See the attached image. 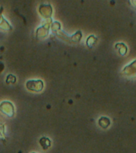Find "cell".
Segmentation results:
<instances>
[{
  "instance_id": "1",
  "label": "cell",
  "mask_w": 136,
  "mask_h": 153,
  "mask_svg": "<svg viewBox=\"0 0 136 153\" xmlns=\"http://www.w3.org/2000/svg\"><path fill=\"white\" fill-rule=\"evenodd\" d=\"M0 111L7 117H13L14 114V105L10 101H3L0 104Z\"/></svg>"
},
{
  "instance_id": "2",
  "label": "cell",
  "mask_w": 136,
  "mask_h": 153,
  "mask_svg": "<svg viewBox=\"0 0 136 153\" xmlns=\"http://www.w3.org/2000/svg\"><path fill=\"white\" fill-rule=\"evenodd\" d=\"M26 88L30 91L32 92H40L43 88V82L41 80L34 81V80H30L26 82Z\"/></svg>"
},
{
  "instance_id": "3",
  "label": "cell",
  "mask_w": 136,
  "mask_h": 153,
  "mask_svg": "<svg viewBox=\"0 0 136 153\" xmlns=\"http://www.w3.org/2000/svg\"><path fill=\"white\" fill-rule=\"evenodd\" d=\"M2 7H1V10H0V28L2 29V30H12L11 26H10L9 24V22L3 18V16H2Z\"/></svg>"
},
{
  "instance_id": "4",
  "label": "cell",
  "mask_w": 136,
  "mask_h": 153,
  "mask_svg": "<svg viewBox=\"0 0 136 153\" xmlns=\"http://www.w3.org/2000/svg\"><path fill=\"white\" fill-rule=\"evenodd\" d=\"M16 81V78H15V76L14 75H11V74H10L8 75L7 77V83H14Z\"/></svg>"
},
{
  "instance_id": "5",
  "label": "cell",
  "mask_w": 136,
  "mask_h": 153,
  "mask_svg": "<svg viewBox=\"0 0 136 153\" xmlns=\"http://www.w3.org/2000/svg\"><path fill=\"white\" fill-rule=\"evenodd\" d=\"M5 134V126L4 124H2L0 123V137L4 136Z\"/></svg>"
}]
</instances>
